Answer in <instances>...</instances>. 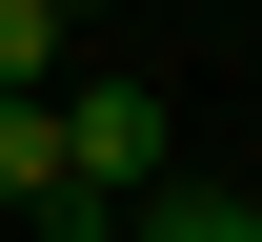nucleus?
<instances>
[{"instance_id": "f257e3e1", "label": "nucleus", "mask_w": 262, "mask_h": 242, "mask_svg": "<svg viewBox=\"0 0 262 242\" xmlns=\"http://www.w3.org/2000/svg\"><path fill=\"white\" fill-rule=\"evenodd\" d=\"M0 222H61V242H101V222H81V182H61V121H40V101H0Z\"/></svg>"}, {"instance_id": "f03ea898", "label": "nucleus", "mask_w": 262, "mask_h": 242, "mask_svg": "<svg viewBox=\"0 0 262 242\" xmlns=\"http://www.w3.org/2000/svg\"><path fill=\"white\" fill-rule=\"evenodd\" d=\"M121 242H262V202H242V182H162Z\"/></svg>"}, {"instance_id": "7ed1b4c3", "label": "nucleus", "mask_w": 262, "mask_h": 242, "mask_svg": "<svg viewBox=\"0 0 262 242\" xmlns=\"http://www.w3.org/2000/svg\"><path fill=\"white\" fill-rule=\"evenodd\" d=\"M0 101H61V0H0Z\"/></svg>"}]
</instances>
